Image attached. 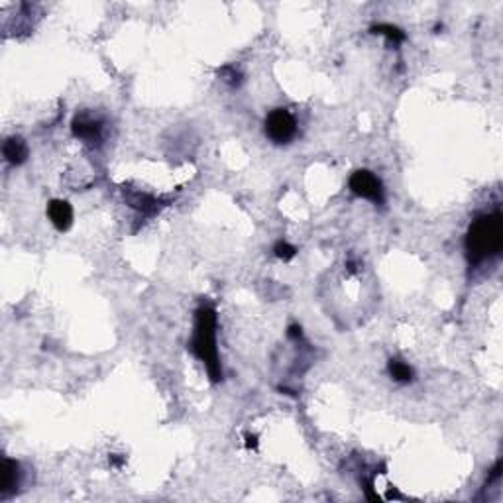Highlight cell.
<instances>
[{
  "label": "cell",
  "mask_w": 503,
  "mask_h": 503,
  "mask_svg": "<svg viewBox=\"0 0 503 503\" xmlns=\"http://www.w3.org/2000/svg\"><path fill=\"white\" fill-rule=\"evenodd\" d=\"M470 265H480L497 256L503 248V219L499 211L482 214L470 224L464 240Z\"/></svg>",
  "instance_id": "obj_1"
},
{
  "label": "cell",
  "mask_w": 503,
  "mask_h": 503,
  "mask_svg": "<svg viewBox=\"0 0 503 503\" xmlns=\"http://www.w3.org/2000/svg\"><path fill=\"white\" fill-rule=\"evenodd\" d=\"M191 350L205 364L211 380L219 382L222 372L216 350V313L211 305H203L195 313V333L191 341Z\"/></svg>",
  "instance_id": "obj_2"
},
{
  "label": "cell",
  "mask_w": 503,
  "mask_h": 503,
  "mask_svg": "<svg viewBox=\"0 0 503 503\" xmlns=\"http://www.w3.org/2000/svg\"><path fill=\"white\" fill-rule=\"evenodd\" d=\"M297 134V122L287 109H273L265 116V136L273 144H289Z\"/></svg>",
  "instance_id": "obj_3"
},
{
  "label": "cell",
  "mask_w": 503,
  "mask_h": 503,
  "mask_svg": "<svg viewBox=\"0 0 503 503\" xmlns=\"http://www.w3.org/2000/svg\"><path fill=\"white\" fill-rule=\"evenodd\" d=\"M350 191L354 195L367 199V201H374L377 205H384L385 195H384V185L380 177H375L372 171L367 170H358L352 173V177L348 181Z\"/></svg>",
  "instance_id": "obj_4"
},
{
  "label": "cell",
  "mask_w": 503,
  "mask_h": 503,
  "mask_svg": "<svg viewBox=\"0 0 503 503\" xmlns=\"http://www.w3.org/2000/svg\"><path fill=\"white\" fill-rule=\"evenodd\" d=\"M71 128H73V134L77 138L93 142V140H99L101 132H103V120L96 118L91 112H83V114L75 116Z\"/></svg>",
  "instance_id": "obj_5"
},
{
  "label": "cell",
  "mask_w": 503,
  "mask_h": 503,
  "mask_svg": "<svg viewBox=\"0 0 503 503\" xmlns=\"http://www.w3.org/2000/svg\"><path fill=\"white\" fill-rule=\"evenodd\" d=\"M48 216L52 224L60 232H65L71 228L73 224V209L69 205L67 201H61V199H53L48 205Z\"/></svg>",
  "instance_id": "obj_6"
},
{
  "label": "cell",
  "mask_w": 503,
  "mask_h": 503,
  "mask_svg": "<svg viewBox=\"0 0 503 503\" xmlns=\"http://www.w3.org/2000/svg\"><path fill=\"white\" fill-rule=\"evenodd\" d=\"M20 486V464L16 460L4 458L0 474V497H9Z\"/></svg>",
  "instance_id": "obj_7"
},
{
  "label": "cell",
  "mask_w": 503,
  "mask_h": 503,
  "mask_svg": "<svg viewBox=\"0 0 503 503\" xmlns=\"http://www.w3.org/2000/svg\"><path fill=\"white\" fill-rule=\"evenodd\" d=\"M2 155L4 160L12 165H20L28 160V145L22 138L10 136L6 138V142L2 144Z\"/></svg>",
  "instance_id": "obj_8"
},
{
  "label": "cell",
  "mask_w": 503,
  "mask_h": 503,
  "mask_svg": "<svg viewBox=\"0 0 503 503\" xmlns=\"http://www.w3.org/2000/svg\"><path fill=\"white\" fill-rule=\"evenodd\" d=\"M387 370H389V375H392L393 380L399 382V384H409L411 380H413V370L405 362H401V360H389Z\"/></svg>",
  "instance_id": "obj_9"
},
{
  "label": "cell",
  "mask_w": 503,
  "mask_h": 503,
  "mask_svg": "<svg viewBox=\"0 0 503 503\" xmlns=\"http://www.w3.org/2000/svg\"><path fill=\"white\" fill-rule=\"evenodd\" d=\"M372 34L385 35V38H387V40H392L393 43L405 42V34L401 32L399 28L389 26V24H377V26H372Z\"/></svg>",
  "instance_id": "obj_10"
},
{
  "label": "cell",
  "mask_w": 503,
  "mask_h": 503,
  "mask_svg": "<svg viewBox=\"0 0 503 503\" xmlns=\"http://www.w3.org/2000/svg\"><path fill=\"white\" fill-rule=\"evenodd\" d=\"M273 252H275V256L280 258V260H283V262H289V260H293V258L297 256V248L291 246L289 242H283V240L275 244Z\"/></svg>",
  "instance_id": "obj_11"
},
{
  "label": "cell",
  "mask_w": 503,
  "mask_h": 503,
  "mask_svg": "<svg viewBox=\"0 0 503 503\" xmlns=\"http://www.w3.org/2000/svg\"><path fill=\"white\" fill-rule=\"evenodd\" d=\"M287 336H289V338H301V326H297V324H291Z\"/></svg>",
  "instance_id": "obj_12"
},
{
  "label": "cell",
  "mask_w": 503,
  "mask_h": 503,
  "mask_svg": "<svg viewBox=\"0 0 503 503\" xmlns=\"http://www.w3.org/2000/svg\"><path fill=\"white\" fill-rule=\"evenodd\" d=\"M246 441H248V446H250V448H256V446H258V438H256V436H252V435H248L246 436Z\"/></svg>",
  "instance_id": "obj_13"
}]
</instances>
